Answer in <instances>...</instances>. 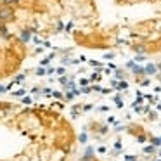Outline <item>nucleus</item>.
Listing matches in <instances>:
<instances>
[{"instance_id": "obj_1", "label": "nucleus", "mask_w": 161, "mask_h": 161, "mask_svg": "<svg viewBox=\"0 0 161 161\" xmlns=\"http://www.w3.org/2000/svg\"><path fill=\"white\" fill-rule=\"evenodd\" d=\"M87 44L161 52V0H74Z\"/></svg>"}]
</instances>
